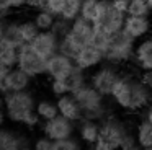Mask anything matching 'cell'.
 Returning a JSON list of instances; mask_svg holds the SVG:
<instances>
[{
    "label": "cell",
    "instance_id": "obj_1",
    "mask_svg": "<svg viewBox=\"0 0 152 150\" xmlns=\"http://www.w3.org/2000/svg\"><path fill=\"white\" fill-rule=\"evenodd\" d=\"M134 51H136V39L131 38L124 29L113 33L110 47L105 52V60L113 65H121L132 62L134 59Z\"/></svg>",
    "mask_w": 152,
    "mask_h": 150
},
{
    "label": "cell",
    "instance_id": "obj_2",
    "mask_svg": "<svg viewBox=\"0 0 152 150\" xmlns=\"http://www.w3.org/2000/svg\"><path fill=\"white\" fill-rule=\"evenodd\" d=\"M5 96V113L8 121L15 124H21L28 113L36 109V103L33 93L28 90L25 91H10Z\"/></svg>",
    "mask_w": 152,
    "mask_h": 150
},
{
    "label": "cell",
    "instance_id": "obj_3",
    "mask_svg": "<svg viewBox=\"0 0 152 150\" xmlns=\"http://www.w3.org/2000/svg\"><path fill=\"white\" fill-rule=\"evenodd\" d=\"M18 68H21L23 72H26L31 78H38L46 75V59L43 55H39L31 44H23L18 49Z\"/></svg>",
    "mask_w": 152,
    "mask_h": 150
},
{
    "label": "cell",
    "instance_id": "obj_4",
    "mask_svg": "<svg viewBox=\"0 0 152 150\" xmlns=\"http://www.w3.org/2000/svg\"><path fill=\"white\" fill-rule=\"evenodd\" d=\"M119 75L121 74L116 70V65L106 64V65L98 67L92 75H90L88 83L93 85V87H95L102 95H105V96H111V91H113V88H115L116 82H118Z\"/></svg>",
    "mask_w": 152,
    "mask_h": 150
},
{
    "label": "cell",
    "instance_id": "obj_5",
    "mask_svg": "<svg viewBox=\"0 0 152 150\" xmlns=\"http://www.w3.org/2000/svg\"><path fill=\"white\" fill-rule=\"evenodd\" d=\"M129 134L128 126L118 117L108 116L106 119H103L100 122V137L105 139L106 142H110L115 149H119L123 139Z\"/></svg>",
    "mask_w": 152,
    "mask_h": 150
},
{
    "label": "cell",
    "instance_id": "obj_6",
    "mask_svg": "<svg viewBox=\"0 0 152 150\" xmlns=\"http://www.w3.org/2000/svg\"><path fill=\"white\" fill-rule=\"evenodd\" d=\"M43 134L48 135L53 140H61V139H67V137H72L75 132V122L64 116H56L49 121H44L43 124Z\"/></svg>",
    "mask_w": 152,
    "mask_h": 150
},
{
    "label": "cell",
    "instance_id": "obj_7",
    "mask_svg": "<svg viewBox=\"0 0 152 150\" xmlns=\"http://www.w3.org/2000/svg\"><path fill=\"white\" fill-rule=\"evenodd\" d=\"M93 33H95L93 23L85 20V18H82V16H79V18H75L72 21V28H70V33L67 34V38L70 39V42L75 47L82 49L83 46L90 44Z\"/></svg>",
    "mask_w": 152,
    "mask_h": 150
},
{
    "label": "cell",
    "instance_id": "obj_8",
    "mask_svg": "<svg viewBox=\"0 0 152 150\" xmlns=\"http://www.w3.org/2000/svg\"><path fill=\"white\" fill-rule=\"evenodd\" d=\"M132 78L131 75L121 74L116 82L115 88L111 91V98L121 109L131 111V101H132Z\"/></svg>",
    "mask_w": 152,
    "mask_h": 150
},
{
    "label": "cell",
    "instance_id": "obj_9",
    "mask_svg": "<svg viewBox=\"0 0 152 150\" xmlns=\"http://www.w3.org/2000/svg\"><path fill=\"white\" fill-rule=\"evenodd\" d=\"M74 65H75V62L70 57L56 52L46 59V75L49 78H66Z\"/></svg>",
    "mask_w": 152,
    "mask_h": 150
},
{
    "label": "cell",
    "instance_id": "obj_10",
    "mask_svg": "<svg viewBox=\"0 0 152 150\" xmlns=\"http://www.w3.org/2000/svg\"><path fill=\"white\" fill-rule=\"evenodd\" d=\"M59 41L61 39L57 38L51 29H48V31H39V34H38L30 44L39 55H43L44 59H48L59 51Z\"/></svg>",
    "mask_w": 152,
    "mask_h": 150
},
{
    "label": "cell",
    "instance_id": "obj_11",
    "mask_svg": "<svg viewBox=\"0 0 152 150\" xmlns=\"http://www.w3.org/2000/svg\"><path fill=\"white\" fill-rule=\"evenodd\" d=\"M126 33H128L131 38H134L136 41L137 39H142L152 33V21L149 16H132V15H128L126 16V21H124V26H123Z\"/></svg>",
    "mask_w": 152,
    "mask_h": 150
},
{
    "label": "cell",
    "instance_id": "obj_12",
    "mask_svg": "<svg viewBox=\"0 0 152 150\" xmlns=\"http://www.w3.org/2000/svg\"><path fill=\"white\" fill-rule=\"evenodd\" d=\"M74 62H75L79 67L85 68V70L95 68V67H98V65H102L103 62H105V52H102L100 49H96L95 46H92V44H87L79 51V54H77V57Z\"/></svg>",
    "mask_w": 152,
    "mask_h": 150
},
{
    "label": "cell",
    "instance_id": "obj_13",
    "mask_svg": "<svg viewBox=\"0 0 152 150\" xmlns=\"http://www.w3.org/2000/svg\"><path fill=\"white\" fill-rule=\"evenodd\" d=\"M28 137L17 134L10 129L0 127V150H31Z\"/></svg>",
    "mask_w": 152,
    "mask_h": 150
},
{
    "label": "cell",
    "instance_id": "obj_14",
    "mask_svg": "<svg viewBox=\"0 0 152 150\" xmlns=\"http://www.w3.org/2000/svg\"><path fill=\"white\" fill-rule=\"evenodd\" d=\"M152 101V90L141 80V78H132V101L131 111H141L147 108Z\"/></svg>",
    "mask_w": 152,
    "mask_h": 150
},
{
    "label": "cell",
    "instance_id": "obj_15",
    "mask_svg": "<svg viewBox=\"0 0 152 150\" xmlns=\"http://www.w3.org/2000/svg\"><path fill=\"white\" fill-rule=\"evenodd\" d=\"M132 64H136V67H139L141 70L152 68V36H145L141 39V42L136 44Z\"/></svg>",
    "mask_w": 152,
    "mask_h": 150
},
{
    "label": "cell",
    "instance_id": "obj_16",
    "mask_svg": "<svg viewBox=\"0 0 152 150\" xmlns=\"http://www.w3.org/2000/svg\"><path fill=\"white\" fill-rule=\"evenodd\" d=\"M57 108H59V114L67 119L74 121V122H79L82 119V106L79 104V101L75 100L72 93H67L64 96L57 98Z\"/></svg>",
    "mask_w": 152,
    "mask_h": 150
},
{
    "label": "cell",
    "instance_id": "obj_17",
    "mask_svg": "<svg viewBox=\"0 0 152 150\" xmlns=\"http://www.w3.org/2000/svg\"><path fill=\"white\" fill-rule=\"evenodd\" d=\"M72 95L75 96V100L79 101V104L82 106V109L92 108V106H95V104L105 103V95H102L93 85H90V83L83 85L80 90L74 91Z\"/></svg>",
    "mask_w": 152,
    "mask_h": 150
},
{
    "label": "cell",
    "instance_id": "obj_18",
    "mask_svg": "<svg viewBox=\"0 0 152 150\" xmlns=\"http://www.w3.org/2000/svg\"><path fill=\"white\" fill-rule=\"evenodd\" d=\"M26 42L23 41L20 33V21H7L4 39L0 41V47H18L20 49Z\"/></svg>",
    "mask_w": 152,
    "mask_h": 150
},
{
    "label": "cell",
    "instance_id": "obj_19",
    "mask_svg": "<svg viewBox=\"0 0 152 150\" xmlns=\"http://www.w3.org/2000/svg\"><path fill=\"white\" fill-rule=\"evenodd\" d=\"M79 137L82 142L93 145L100 139V122L88 119H80L79 121Z\"/></svg>",
    "mask_w": 152,
    "mask_h": 150
},
{
    "label": "cell",
    "instance_id": "obj_20",
    "mask_svg": "<svg viewBox=\"0 0 152 150\" xmlns=\"http://www.w3.org/2000/svg\"><path fill=\"white\" fill-rule=\"evenodd\" d=\"M7 78H8V85H10V91H25V90H28L30 85H31V80H33L26 72H23L18 67L10 68V72L7 74Z\"/></svg>",
    "mask_w": 152,
    "mask_h": 150
},
{
    "label": "cell",
    "instance_id": "obj_21",
    "mask_svg": "<svg viewBox=\"0 0 152 150\" xmlns=\"http://www.w3.org/2000/svg\"><path fill=\"white\" fill-rule=\"evenodd\" d=\"M66 83L67 87H69V91L70 93H74V91L80 90V88L83 87V85H87V75H85V68L79 67V65H74L72 70L69 72V75H67L66 78Z\"/></svg>",
    "mask_w": 152,
    "mask_h": 150
},
{
    "label": "cell",
    "instance_id": "obj_22",
    "mask_svg": "<svg viewBox=\"0 0 152 150\" xmlns=\"http://www.w3.org/2000/svg\"><path fill=\"white\" fill-rule=\"evenodd\" d=\"M36 113L39 114L43 121H49L53 117L59 116V108H57V103L51 100H39L36 103Z\"/></svg>",
    "mask_w": 152,
    "mask_h": 150
},
{
    "label": "cell",
    "instance_id": "obj_23",
    "mask_svg": "<svg viewBox=\"0 0 152 150\" xmlns=\"http://www.w3.org/2000/svg\"><path fill=\"white\" fill-rule=\"evenodd\" d=\"M108 116H110V113H108V108L105 106V103L95 104V106H92V108H85V109H82V119L102 122V121L106 119Z\"/></svg>",
    "mask_w": 152,
    "mask_h": 150
},
{
    "label": "cell",
    "instance_id": "obj_24",
    "mask_svg": "<svg viewBox=\"0 0 152 150\" xmlns=\"http://www.w3.org/2000/svg\"><path fill=\"white\" fill-rule=\"evenodd\" d=\"M136 137L141 147H152V122L147 119L141 121L136 129Z\"/></svg>",
    "mask_w": 152,
    "mask_h": 150
},
{
    "label": "cell",
    "instance_id": "obj_25",
    "mask_svg": "<svg viewBox=\"0 0 152 150\" xmlns=\"http://www.w3.org/2000/svg\"><path fill=\"white\" fill-rule=\"evenodd\" d=\"M56 18L57 16H54L53 13H49L48 10H44V8L43 10H36V13H34V16H33L34 23L38 25V28H39L41 31H48V29L53 28Z\"/></svg>",
    "mask_w": 152,
    "mask_h": 150
},
{
    "label": "cell",
    "instance_id": "obj_26",
    "mask_svg": "<svg viewBox=\"0 0 152 150\" xmlns=\"http://www.w3.org/2000/svg\"><path fill=\"white\" fill-rule=\"evenodd\" d=\"M110 41H111V34L105 29H100V28H95V33L92 36V41L90 44L95 46L96 49H100L102 52H106L110 47Z\"/></svg>",
    "mask_w": 152,
    "mask_h": 150
},
{
    "label": "cell",
    "instance_id": "obj_27",
    "mask_svg": "<svg viewBox=\"0 0 152 150\" xmlns=\"http://www.w3.org/2000/svg\"><path fill=\"white\" fill-rule=\"evenodd\" d=\"M41 29L38 28V25L34 23V20H25V21H20V33L21 38H23L25 42L30 44L38 34H39Z\"/></svg>",
    "mask_w": 152,
    "mask_h": 150
},
{
    "label": "cell",
    "instance_id": "obj_28",
    "mask_svg": "<svg viewBox=\"0 0 152 150\" xmlns=\"http://www.w3.org/2000/svg\"><path fill=\"white\" fill-rule=\"evenodd\" d=\"M80 10H82V0H66V5H64L61 16L64 20L74 21L75 18L80 16Z\"/></svg>",
    "mask_w": 152,
    "mask_h": 150
},
{
    "label": "cell",
    "instance_id": "obj_29",
    "mask_svg": "<svg viewBox=\"0 0 152 150\" xmlns=\"http://www.w3.org/2000/svg\"><path fill=\"white\" fill-rule=\"evenodd\" d=\"M151 7H149L147 0H131L128 8V15L132 16H149L151 15Z\"/></svg>",
    "mask_w": 152,
    "mask_h": 150
},
{
    "label": "cell",
    "instance_id": "obj_30",
    "mask_svg": "<svg viewBox=\"0 0 152 150\" xmlns=\"http://www.w3.org/2000/svg\"><path fill=\"white\" fill-rule=\"evenodd\" d=\"M0 59L7 67L13 68L18 64V47H0Z\"/></svg>",
    "mask_w": 152,
    "mask_h": 150
},
{
    "label": "cell",
    "instance_id": "obj_31",
    "mask_svg": "<svg viewBox=\"0 0 152 150\" xmlns=\"http://www.w3.org/2000/svg\"><path fill=\"white\" fill-rule=\"evenodd\" d=\"M70 28H72V21L64 20L62 16H57L56 21H54V25H53V28H51V31H53L59 39H62L70 33Z\"/></svg>",
    "mask_w": 152,
    "mask_h": 150
},
{
    "label": "cell",
    "instance_id": "obj_32",
    "mask_svg": "<svg viewBox=\"0 0 152 150\" xmlns=\"http://www.w3.org/2000/svg\"><path fill=\"white\" fill-rule=\"evenodd\" d=\"M98 3L100 0H82V10H80V16L88 21H93L98 10Z\"/></svg>",
    "mask_w": 152,
    "mask_h": 150
},
{
    "label": "cell",
    "instance_id": "obj_33",
    "mask_svg": "<svg viewBox=\"0 0 152 150\" xmlns=\"http://www.w3.org/2000/svg\"><path fill=\"white\" fill-rule=\"evenodd\" d=\"M53 150H82L80 142L75 137H67V139L54 140V149Z\"/></svg>",
    "mask_w": 152,
    "mask_h": 150
},
{
    "label": "cell",
    "instance_id": "obj_34",
    "mask_svg": "<svg viewBox=\"0 0 152 150\" xmlns=\"http://www.w3.org/2000/svg\"><path fill=\"white\" fill-rule=\"evenodd\" d=\"M49 90H51V93H53L56 98H61V96H64V95L70 93L69 87H67V83H66L64 78H51Z\"/></svg>",
    "mask_w": 152,
    "mask_h": 150
},
{
    "label": "cell",
    "instance_id": "obj_35",
    "mask_svg": "<svg viewBox=\"0 0 152 150\" xmlns=\"http://www.w3.org/2000/svg\"><path fill=\"white\" fill-rule=\"evenodd\" d=\"M79 51L80 49L79 47H75V46L70 42V39L67 38H62L59 41V51L57 52H61V54H64V55H67V57H70L72 60H75V57H77V54H79Z\"/></svg>",
    "mask_w": 152,
    "mask_h": 150
},
{
    "label": "cell",
    "instance_id": "obj_36",
    "mask_svg": "<svg viewBox=\"0 0 152 150\" xmlns=\"http://www.w3.org/2000/svg\"><path fill=\"white\" fill-rule=\"evenodd\" d=\"M119 150H142V147L137 142V137L132 135V134H128L123 139L121 145H119Z\"/></svg>",
    "mask_w": 152,
    "mask_h": 150
},
{
    "label": "cell",
    "instance_id": "obj_37",
    "mask_svg": "<svg viewBox=\"0 0 152 150\" xmlns=\"http://www.w3.org/2000/svg\"><path fill=\"white\" fill-rule=\"evenodd\" d=\"M64 5H66V0H48L44 10L53 13L54 16H61V13L64 10Z\"/></svg>",
    "mask_w": 152,
    "mask_h": 150
},
{
    "label": "cell",
    "instance_id": "obj_38",
    "mask_svg": "<svg viewBox=\"0 0 152 150\" xmlns=\"http://www.w3.org/2000/svg\"><path fill=\"white\" fill-rule=\"evenodd\" d=\"M41 121H43V119H41L39 114H38V113H36V109H34V111H31V113H28V114H26V117L23 119V122H21V124H23V126L26 127V129H30V130H31V129H36V127L41 124Z\"/></svg>",
    "mask_w": 152,
    "mask_h": 150
},
{
    "label": "cell",
    "instance_id": "obj_39",
    "mask_svg": "<svg viewBox=\"0 0 152 150\" xmlns=\"http://www.w3.org/2000/svg\"><path fill=\"white\" fill-rule=\"evenodd\" d=\"M54 149V140L49 139L48 135H41L34 140L33 150H53Z\"/></svg>",
    "mask_w": 152,
    "mask_h": 150
},
{
    "label": "cell",
    "instance_id": "obj_40",
    "mask_svg": "<svg viewBox=\"0 0 152 150\" xmlns=\"http://www.w3.org/2000/svg\"><path fill=\"white\" fill-rule=\"evenodd\" d=\"M92 150H116V149L110 142H106L105 139H102V137H100V139L92 145Z\"/></svg>",
    "mask_w": 152,
    "mask_h": 150
},
{
    "label": "cell",
    "instance_id": "obj_41",
    "mask_svg": "<svg viewBox=\"0 0 152 150\" xmlns=\"http://www.w3.org/2000/svg\"><path fill=\"white\" fill-rule=\"evenodd\" d=\"M113 7H115L116 10H119V12L126 13L128 15V8H129V2L128 0H111Z\"/></svg>",
    "mask_w": 152,
    "mask_h": 150
},
{
    "label": "cell",
    "instance_id": "obj_42",
    "mask_svg": "<svg viewBox=\"0 0 152 150\" xmlns=\"http://www.w3.org/2000/svg\"><path fill=\"white\" fill-rule=\"evenodd\" d=\"M10 93V85H8V78L7 75L0 77V95H7Z\"/></svg>",
    "mask_w": 152,
    "mask_h": 150
},
{
    "label": "cell",
    "instance_id": "obj_43",
    "mask_svg": "<svg viewBox=\"0 0 152 150\" xmlns=\"http://www.w3.org/2000/svg\"><path fill=\"white\" fill-rule=\"evenodd\" d=\"M8 5L12 10H21L23 7H28V0H8Z\"/></svg>",
    "mask_w": 152,
    "mask_h": 150
},
{
    "label": "cell",
    "instance_id": "obj_44",
    "mask_svg": "<svg viewBox=\"0 0 152 150\" xmlns=\"http://www.w3.org/2000/svg\"><path fill=\"white\" fill-rule=\"evenodd\" d=\"M141 80L144 82V83L152 90V68H151V70H142V74H141Z\"/></svg>",
    "mask_w": 152,
    "mask_h": 150
},
{
    "label": "cell",
    "instance_id": "obj_45",
    "mask_svg": "<svg viewBox=\"0 0 152 150\" xmlns=\"http://www.w3.org/2000/svg\"><path fill=\"white\" fill-rule=\"evenodd\" d=\"M48 0H28V7L33 10H43Z\"/></svg>",
    "mask_w": 152,
    "mask_h": 150
},
{
    "label": "cell",
    "instance_id": "obj_46",
    "mask_svg": "<svg viewBox=\"0 0 152 150\" xmlns=\"http://www.w3.org/2000/svg\"><path fill=\"white\" fill-rule=\"evenodd\" d=\"M5 26H7L5 16H0V41L4 39V34H5Z\"/></svg>",
    "mask_w": 152,
    "mask_h": 150
},
{
    "label": "cell",
    "instance_id": "obj_47",
    "mask_svg": "<svg viewBox=\"0 0 152 150\" xmlns=\"http://www.w3.org/2000/svg\"><path fill=\"white\" fill-rule=\"evenodd\" d=\"M8 72H10V67H7V65L2 62V59H0V77H4V75H7Z\"/></svg>",
    "mask_w": 152,
    "mask_h": 150
},
{
    "label": "cell",
    "instance_id": "obj_48",
    "mask_svg": "<svg viewBox=\"0 0 152 150\" xmlns=\"http://www.w3.org/2000/svg\"><path fill=\"white\" fill-rule=\"evenodd\" d=\"M144 119H147L149 122H152V103L145 108V117H144Z\"/></svg>",
    "mask_w": 152,
    "mask_h": 150
},
{
    "label": "cell",
    "instance_id": "obj_49",
    "mask_svg": "<svg viewBox=\"0 0 152 150\" xmlns=\"http://www.w3.org/2000/svg\"><path fill=\"white\" fill-rule=\"evenodd\" d=\"M7 119H8V116H7V113H5V109H0V127H4V124Z\"/></svg>",
    "mask_w": 152,
    "mask_h": 150
},
{
    "label": "cell",
    "instance_id": "obj_50",
    "mask_svg": "<svg viewBox=\"0 0 152 150\" xmlns=\"http://www.w3.org/2000/svg\"><path fill=\"white\" fill-rule=\"evenodd\" d=\"M0 109H5V96L0 95Z\"/></svg>",
    "mask_w": 152,
    "mask_h": 150
},
{
    "label": "cell",
    "instance_id": "obj_51",
    "mask_svg": "<svg viewBox=\"0 0 152 150\" xmlns=\"http://www.w3.org/2000/svg\"><path fill=\"white\" fill-rule=\"evenodd\" d=\"M142 150H152V147H142Z\"/></svg>",
    "mask_w": 152,
    "mask_h": 150
},
{
    "label": "cell",
    "instance_id": "obj_52",
    "mask_svg": "<svg viewBox=\"0 0 152 150\" xmlns=\"http://www.w3.org/2000/svg\"><path fill=\"white\" fill-rule=\"evenodd\" d=\"M147 3H149V7H151V10H152V0H147Z\"/></svg>",
    "mask_w": 152,
    "mask_h": 150
},
{
    "label": "cell",
    "instance_id": "obj_53",
    "mask_svg": "<svg viewBox=\"0 0 152 150\" xmlns=\"http://www.w3.org/2000/svg\"><path fill=\"white\" fill-rule=\"evenodd\" d=\"M128 2H131V0H128Z\"/></svg>",
    "mask_w": 152,
    "mask_h": 150
},
{
    "label": "cell",
    "instance_id": "obj_54",
    "mask_svg": "<svg viewBox=\"0 0 152 150\" xmlns=\"http://www.w3.org/2000/svg\"><path fill=\"white\" fill-rule=\"evenodd\" d=\"M116 150H119V149H116Z\"/></svg>",
    "mask_w": 152,
    "mask_h": 150
},
{
    "label": "cell",
    "instance_id": "obj_55",
    "mask_svg": "<svg viewBox=\"0 0 152 150\" xmlns=\"http://www.w3.org/2000/svg\"><path fill=\"white\" fill-rule=\"evenodd\" d=\"M110 2H111V0H110Z\"/></svg>",
    "mask_w": 152,
    "mask_h": 150
},
{
    "label": "cell",
    "instance_id": "obj_56",
    "mask_svg": "<svg viewBox=\"0 0 152 150\" xmlns=\"http://www.w3.org/2000/svg\"><path fill=\"white\" fill-rule=\"evenodd\" d=\"M151 34H152V33H151Z\"/></svg>",
    "mask_w": 152,
    "mask_h": 150
},
{
    "label": "cell",
    "instance_id": "obj_57",
    "mask_svg": "<svg viewBox=\"0 0 152 150\" xmlns=\"http://www.w3.org/2000/svg\"><path fill=\"white\" fill-rule=\"evenodd\" d=\"M31 150H33V149H31Z\"/></svg>",
    "mask_w": 152,
    "mask_h": 150
}]
</instances>
